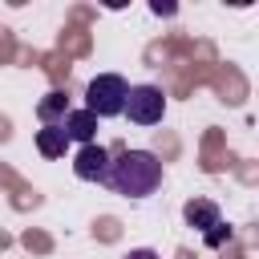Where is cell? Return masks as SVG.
Masks as SVG:
<instances>
[{"label": "cell", "mask_w": 259, "mask_h": 259, "mask_svg": "<svg viewBox=\"0 0 259 259\" xmlns=\"http://www.w3.org/2000/svg\"><path fill=\"white\" fill-rule=\"evenodd\" d=\"M125 93H130L125 77H117V73H97V77L89 81V89H85V109H89L93 117H117V113L125 109Z\"/></svg>", "instance_id": "cell-2"}, {"label": "cell", "mask_w": 259, "mask_h": 259, "mask_svg": "<svg viewBox=\"0 0 259 259\" xmlns=\"http://www.w3.org/2000/svg\"><path fill=\"white\" fill-rule=\"evenodd\" d=\"M105 170H109V150H105V146L89 142V146L77 150V158H73V174H77L81 182H105Z\"/></svg>", "instance_id": "cell-4"}, {"label": "cell", "mask_w": 259, "mask_h": 259, "mask_svg": "<svg viewBox=\"0 0 259 259\" xmlns=\"http://www.w3.org/2000/svg\"><path fill=\"white\" fill-rule=\"evenodd\" d=\"M36 150H40L45 158H65V150H69L65 125H40V130H36Z\"/></svg>", "instance_id": "cell-7"}, {"label": "cell", "mask_w": 259, "mask_h": 259, "mask_svg": "<svg viewBox=\"0 0 259 259\" xmlns=\"http://www.w3.org/2000/svg\"><path fill=\"white\" fill-rule=\"evenodd\" d=\"M134 125H158L166 113V93L158 85H130L125 93V109H121Z\"/></svg>", "instance_id": "cell-3"}, {"label": "cell", "mask_w": 259, "mask_h": 259, "mask_svg": "<svg viewBox=\"0 0 259 259\" xmlns=\"http://www.w3.org/2000/svg\"><path fill=\"white\" fill-rule=\"evenodd\" d=\"M227 235H231V227H223V223H219V227H210V231H206L202 239H206V247H219V243H223Z\"/></svg>", "instance_id": "cell-9"}, {"label": "cell", "mask_w": 259, "mask_h": 259, "mask_svg": "<svg viewBox=\"0 0 259 259\" xmlns=\"http://www.w3.org/2000/svg\"><path fill=\"white\" fill-rule=\"evenodd\" d=\"M182 214H186V223L194 227V231H210V227H219L223 219H219V206L214 202H206V198H190L186 206H182Z\"/></svg>", "instance_id": "cell-6"}, {"label": "cell", "mask_w": 259, "mask_h": 259, "mask_svg": "<svg viewBox=\"0 0 259 259\" xmlns=\"http://www.w3.org/2000/svg\"><path fill=\"white\" fill-rule=\"evenodd\" d=\"M65 113H69V97H65L61 89L45 93V97H40V105H36V117H40L45 125H61V121H65Z\"/></svg>", "instance_id": "cell-8"}, {"label": "cell", "mask_w": 259, "mask_h": 259, "mask_svg": "<svg viewBox=\"0 0 259 259\" xmlns=\"http://www.w3.org/2000/svg\"><path fill=\"white\" fill-rule=\"evenodd\" d=\"M125 259H162V255H158V251H150V247H134Z\"/></svg>", "instance_id": "cell-10"}, {"label": "cell", "mask_w": 259, "mask_h": 259, "mask_svg": "<svg viewBox=\"0 0 259 259\" xmlns=\"http://www.w3.org/2000/svg\"><path fill=\"white\" fill-rule=\"evenodd\" d=\"M61 125H65L69 142H81V146H89V142H93V134H97V117H93L89 109H69Z\"/></svg>", "instance_id": "cell-5"}, {"label": "cell", "mask_w": 259, "mask_h": 259, "mask_svg": "<svg viewBox=\"0 0 259 259\" xmlns=\"http://www.w3.org/2000/svg\"><path fill=\"white\" fill-rule=\"evenodd\" d=\"M105 182H109L113 194L146 198V194H154L158 182H162V162H158L150 150H121L117 158H109Z\"/></svg>", "instance_id": "cell-1"}]
</instances>
